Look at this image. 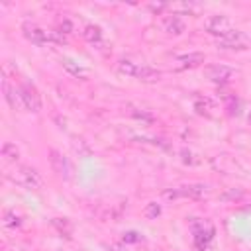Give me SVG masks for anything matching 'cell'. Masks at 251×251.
<instances>
[{
  "label": "cell",
  "instance_id": "6da1fadb",
  "mask_svg": "<svg viewBox=\"0 0 251 251\" xmlns=\"http://www.w3.org/2000/svg\"><path fill=\"white\" fill-rule=\"evenodd\" d=\"M8 176H10L14 182H18V184H22V186H25V188H41V184H43L39 173H37L35 169H31V167H18V169H16L14 173H10Z\"/></svg>",
  "mask_w": 251,
  "mask_h": 251
},
{
  "label": "cell",
  "instance_id": "7a4b0ae2",
  "mask_svg": "<svg viewBox=\"0 0 251 251\" xmlns=\"http://www.w3.org/2000/svg\"><path fill=\"white\" fill-rule=\"evenodd\" d=\"M192 233H194V243L198 249H206L210 245V241L214 239V227L208 226L202 220H192Z\"/></svg>",
  "mask_w": 251,
  "mask_h": 251
},
{
  "label": "cell",
  "instance_id": "3957f363",
  "mask_svg": "<svg viewBox=\"0 0 251 251\" xmlns=\"http://www.w3.org/2000/svg\"><path fill=\"white\" fill-rule=\"evenodd\" d=\"M247 35L239 29H229L222 37H218V47L220 49H245L247 47Z\"/></svg>",
  "mask_w": 251,
  "mask_h": 251
},
{
  "label": "cell",
  "instance_id": "277c9868",
  "mask_svg": "<svg viewBox=\"0 0 251 251\" xmlns=\"http://www.w3.org/2000/svg\"><path fill=\"white\" fill-rule=\"evenodd\" d=\"M49 163H51L53 171H55L59 176H63L65 180H67V178H71L73 167H71V163L67 161V157H63L57 149H51V151H49Z\"/></svg>",
  "mask_w": 251,
  "mask_h": 251
},
{
  "label": "cell",
  "instance_id": "5b68a950",
  "mask_svg": "<svg viewBox=\"0 0 251 251\" xmlns=\"http://www.w3.org/2000/svg\"><path fill=\"white\" fill-rule=\"evenodd\" d=\"M20 92H22V100H24V106L29 110V112H39L41 110V98L35 90V86L31 84H22L20 86Z\"/></svg>",
  "mask_w": 251,
  "mask_h": 251
},
{
  "label": "cell",
  "instance_id": "8992f818",
  "mask_svg": "<svg viewBox=\"0 0 251 251\" xmlns=\"http://www.w3.org/2000/svg\"><path fill=\"white\" fill-rule=\"evenodd\" d=\"M229 18L227 16H222V14H216V16H210L206 20V31L212 33V35H218L222 37L226 31H229Z\"/></svg>",
  "mask_w": 251,
  "mask_h": 251
},
{
  "label": "cell",
  "instance_id": "52a82bcc",
  "mask_svg": "<svg viewBox=\"0 0 251 251\" xmlns=\"http://www.w3.org/2000/svg\"><path fill=\"white\" fill-rule=\"evenodd\" d=\"M206 76L216 84H226L233 76V69L226 65H210L206 67Z\"/></svg>",
  "mask_w": 251,
  "mask_h": 251
},
{
  "label": "cell",
  "instance_id": "ba28073f",
  "mask_svg": "<svg viewBox=\"0 0 251 251\" xmlns=\"http://www.w3.org/2000/svg\"><path fill=\"white\" fill-rule=\"evenodd\" d=\"M22 31H24L25 39H29L31 43L43 45V43H47V41H49V37H47V29H43V27H39V25H35V24H29V22H27V24H24Z\"/></svg>",
  "mask_w": 251,
  "mask_h": 251
},
{
  "label": "cell",
  "instance_id": "9c48e42d",
  "mask_svg": "<svg viewBox=\"0 0 251 251\" xmlns=\"http://www.w3.org/2000/svg\"><path fill=\"white\" fill-rule=\"evenodd\" d=\"M175 63H176V69H194L204 63V53H200V51L184 53V55H178L175 59Z\"/></svg>",
  "mask_w": 251,
  "mask_h": 251
},
{
  "label": "cell",
  "instance_id": "30bf717a",
  "mask_svg": "<svg viewBox=\"0 0 251 251\" xmlns=\"http://www.w3.org/2000/svg\"><path fill=\"white\" fill-rule=\"evenodd\" d=\"M2 84H4V98H6V102L10 104V108H12V110H22V108H25V106H24V100H22L20 88H12L6 78L2 80Z\"/></svg>",
  "mask_w": 251,
  "mask_h": 251
},
{
  "label": "cell",
  "instance_id": "8fae6325",
  "mask_svg": "<svg viewBox=\"0 0 251 251\" xmlns=\"http://www.w3.org/2000/svg\"><path fill=\"white\" fill-rule=\"evenodd\" d=\"M178 198H194V200H200L204 196H208V186L204 184H186V186H178Z\"/></svg>",
  "mask_w": 251,
  "mask_h": 251
},
{
  "label": "cell",
  "instance_id": "7c38bea8",
  "mask_svg": "<svg viewBox=\"0 0 251 251\" xmlns=\"http://www.w3.org/2000/svg\"><path fill=\"white\" fill-rule=\"evenodd\" d=\"M194 110H196L200 116L212 118L214 112L218 110V106H216V102H214L210 96H196V98H194Z\"/></svg>",
  "mask_w": 251,
  "mask_h": 251
},
{
  "label": "cell",
  "instance_id": "4fadbf2b",
  "mask_svg": "<svg viewBox=\"0 0 251 251\" xmlns=\"http://www.w3.org/2000/svg\"><path fill=\"white\" fill-rule=\"evenodd\" d=\"M135 78L141 80V82L153 84V82H159V80H161V71H157V69H153V67H149V65H139Z\"/></svg>",
  "mask_w": 251,
  "mask_h": 251
},
{
  "label": "cell",
  "instance_id": "5bb4252c",
  "mask_svg": "<svg viewBox=\"0 0 251 251\" xmlns=\"http://www.w3.org/2000/svg\"><path fill=\"white\" fill-rule=\"evenodd\" d=\"M163 29L169 33V35H180L184 31V22L178 18V16H167L163 20Z\"/></svg>",
  "mask_w": 251,
  "mask_h": 251
},
{
  "label": "cell",
  "instance_id": "9a60e30c",
  "mask_svg": "<svg viewBox=\"0 0 251 251\" xmlns=\"http://www.w3.org/2000/svg\"><path fill=\"white\" fill-rule=\"evenodd\" d=\"M61 63H63V69H65L69 75H73V76H76V78H82V80L88 76V73H86V71H84V69H82L78 63H75L73 59L63 57V59H61Z\"/></svg>",
  "mask_w": 251,
  "mask_h": 251
},
{
  "label": "cell",
  "instance_id": "2e32d148",
  "mask_svg": "<svg viewBox=\"0 0 251 251\" xmlns=\"http://www.w3.org/2000/svg\"><path fill=\"white\" fill-rule=\"evenodd\" d=\"M82 37L86 39V41H90V43H100V39H102V29L98 27V25H86L84 27V31H82Z\"/></svg>",
  "mask_w": 251,
  "mask_h": 251
},
{
  "label": "cell",
  "instance_id": "e0dca14e",
  "mask_svg": "<svg viewBox=\"0 0 251 251\" xmlns=\"http://www.w3.org/2000/svg\"><path fill=\"white\" fill-rule=\"evenodd\" d=\"M137 69H139V65L133 63V61H129V59H122L118 63V71L122 75H127V76H135L137 75Z\"/></svg>",
  "mask_w": 251,
  "mask_h": 251
},
{
  "label": "cell",
  "instance_id": "ac0fdd59",
  "mask_svg": "<svg viewBox=\"0 0 251 251\" xmlns=\"http://www.w3.org/2000/svg\"><path fill=\"white\" fill-rule=\"evenodd\" d=\"M53 226L59 229V233H63L65 237H71V231H73V226L67 218H55L53 220Z\"/></svg>",
  "mask_w": 251,
  "mask_h": 251
},
{
  "label": "cell",
  "instance_id": "d6986e66",
  "mask_svg": "<svg viewBox=\"0 0 251 251\" xmlns=\"http://www.w3.org/2000/svg\"><path fill=\"white\" fill-rule=\"evenodd\" d=\"M2 157L6 161H16L20 157V151H18V147L14 143H4L2 145Z\"/></svg>",
  "mask_w": 251,
  "mask_h": 251
},
{
  "label": "cell",
  "instance_id": "ffe728a7",
  "mask_svg": "<svg viewBox=\"0 0 251 251\" xmlns=\"http://www.w3.org/2000/svg\"><path fill=\"white\" fill-rule=\"evenodd\" d=\"M4 226L6 227H18V226H22V218L14 210H8L4 214Z\"/></svg>",
  "mask_w": 251,
  "mask_h": 251
},
{
  "label": "cell",
  "instance_id": "44dd1931",
  "mask_svg": "<svg viewBox=\"0 0 251 251\" xmlns=\"http://www.w3.org/2000/svg\"><path fill=\"white\" fill-rule=\"evenodd\" d=\"M159 214H161V206H159L157 202H149V204L145 206V216H147L149 220H155Z\"/></svg>",
  "mask_w": 251,
  "mask_h": 251
},
{
  "label": "cell",
  "instance_id": "7402d4cb",
  "mask_svg": "<svg viewBox=\"0 0 251 251\" xmlns=\"http://www.w3.org/2000/svg\"><path fill=\"white\" fill-rule=\"evenodd\" d=\"M59 31H61V33H73V31H75L73 22H71L69 18H63V20L59 22Z\"/></svg>",
  "mask_w": 251,
  "mask_h": 251
},
{
  "label": "cell",
  "instance_id": "603a6c76",
  "mask_svg": "<svg viewBox=\"0 0 251 251\" xmlns=\"http://www.w3.org/2000/svg\"><path fill=\"white\" fill-rule=\"evenodd\" d=\"M47 37H49V41L65 43V33H61L59 29H47Z\"/></svg>",
  "mask_w": 251,
  "mask_h": 251
},
{
  "label": "cell",
  "instance_id": "cb8c5ba5",
  "mask_svg": "<svg viewBox=\"0 0 251 251\" xmlns=\"http://www.w3.org/2000/svg\"><path fill=\"white\" fill-rule=\"evenodd\" d=\"M127 112H129L133 118H137V120H145V122H151V120H153V118H151V114H147V112H143V110L139 112L137 108H131V106L127 108Z\"/></svg>",
  "mask_w": 251,
  "mask_h": 251
},
{
  "label": "cell",
  "instance_id": "d4e9b609",
  "mask_svg": "<svg viewBox=\"0 0 251 251\" xmlns=\"http://www.w3.org/2000/svg\"><path fill=\"white\" fill-rule=\"evenodd\" d=\"M241 196H243V190H241V188H231V190H227V192L222 194L224 200H237V198H241Z\"/></svg>",
  "mask_w": 251,
  "mask_h": 251
},
{
  "label": "cell",
  "instance_id": "484cf974",
  "mask_svg": "<svg viewBox=\"0 0 251 251\" xmlns=\"http://www.w3.org/2000/svg\"><path fill=\"white\" fill-rule=\"evenodd\" d=\"M141 237H139V233L137 231H127V233H124V241L126 243H135V241H139Z\"/></svg>",
  "mask_w": 251,
  "mask_h": 251
},
{
  "label": "cell",
  "instance_id": "4316f807",
  "mask_svg": "<svg viewBox=\"0 0 251 251\" xmlns=\"http://www.w3.org/2000/svg\"><path fill=\"white\" fill-rule=\"evenodd\" d=\"M180 155H182V161H184V163H190V165H192V163H196V159H194V155H192L190 151L182 149V151H180Z\"/></svg>",
  "mask_w": 251,
  "mask_h": 251
},
{
  "label": "cell",
  "instance_id": "83f0119b",
  "mask_svg": "<svg viewBox=\"0 0 251 251\" xmlns=\"http://www.w3.org/2000/svg\"><path fill=\"white\" fill-rule=\"evenodd\" d=\"M149 8H151L153 12H161V10H165V8H167V4H151Z\"/></svg>",
  "mask_w": 251,
  "mask_h": 251
},
{
  "label": "cell",
  "instance_id": "f1b7e54d",
  "mask_svg": "<svg viewBox=\"0 0 251 251\" xmlns=\"http://www.w3.org/2000/svg\"><path fill=\"white\" fill-rule=\"evenodd\" d=\"M249 124H251V114H249Z\"/></svg>",
  "mask_w": 251,
  "mask_h": 251
}]
</instances>
